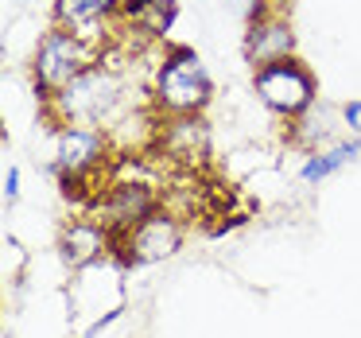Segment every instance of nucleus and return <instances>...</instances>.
I'll use <instances>...</instances> for the list:
<instances>
[{
  "instance_id": "f257e3e1",
  "label": "nucleus",
  "mask_w": 361,
  "mask_h": 338,
  "mask_svg": "<svg viewBox=\"0 0 361 338\" xmlns=\"http://www.w3.org/2000/svg\"><path fill=\"white\" fill-rule=\"evenodd\" d=\"M47 109L59 125H90V128H105V133H109L117 121H128V113H133V94H128V82L117 66L94 63L86 74H78L71 86L51 94Z\"/></svg>"
},
{
  "instance_id": "f03ea898",
  "label": "nucleus",
  "mask_w": 361,
  "mask_h": 338,
  "mask_svg": "<svg viewBox=\"0 0 361 338\" xmlns=\"http://www.w3.org/2000/svg\"><path fill=\"white\" fill-rule=\"evenodd\" d=\"M214 97V82L206 63L187 47H175L164 55L152 82V102L164 117H190V113H202Z\"/></svg>"
},
{
  "instance_id": "7ed1b4c3",
  "label": "nucleus",
  "mask_w": 361,
  "mask_h": 338,
  "mask_svg": "<svg viewBox=\"0 0 361 338\" xmlns=\"http://www.w3.org/2000/svg\"><path fill=\"white\" fill-rule=\"evenodd\" d=\"M102 47H94V43L78 40L74 32H66V28H51L47 35L39 40V47H35V86L43 90V97L59 94L63 86H71L78 74H86L94 63H102Z\"/></svg>"
},
{
  "instance_id": "20e7f679",
  "label": "nucleus",
  "mask_w": 361,
  "mask_h": 338,
  "mask_svg": "<svg viewBox=\"0 0 361 338\" xmlns=\"http://www.w3.org/2000/svg\"><path fill=\"white\" fill-rule=\"evenodd\" d=\"M252 90L257 97L276 113V117H303L307 109L314 105V74L299 63L295 55H283V59H272V63L257 66L252 71Z\"/></svg>"
},
{
  "instance_id": "39448f33",
  "label": "nucleus",
  "mask_w": 361,
  "mask_h": 338,
  "mask_svg": "<svg viewBox=\"0 0 361 338\" xmlns=\"http://www.w3.org/2000/svg\"><path fill=\"white\" fill-rule=\"evenodd\" d=\"M109 156V133L105 128H90V125H63L59 128V144H55V167L63 179L66 198L82 187V179H94L97 167Z\"/></svg>"
},
{
  "instance_id": "423d86ee",
  "label": "nucleus",
  "mask_w": 361,
  "mask_h": 338,
  "mask_svg": "<svg viewBox=\"0 0 361 338\" xmlns=\"http://www.w3.org/2000/svg\"><path fill=\"white\" fill-rule=\"evenodd\" d=\"M113 245H121V257H125L128 265H156V260L179 253L183 226L167 210H156V214H148L140 226L128 229V234L113 237Z\"/></svg>"
},
{
  "instance_id": "0eeeda50",
  "label": "nucleus",
  "mask_w": 361,
  "mask_h": 338,
  "mask_svg": "<svg viewBox=\"0 0 361 338\" xmlns=\"http://www.w3.org/2000/svg\"><path fill=\"white\" fill-rule=\"evenodd\" d=\"M121 0H55V28H66L78 40L102 47L109 24L117 20Z\"/></svg>"
},
{
  "instance_id": "6e6552de",
  "label": "nucleus",
  "mask_w": 361,
  "mask_h": 338,
  "mask_svg": "<svg viewBox=\"0 0 361 338\" xmlns=\"http://www.w3.org/2000/svg\"><path fill=\"white\" fill-rule=\"evenodd\" d=\"M295 51V35H291V24L283 16H276V12H264V16H257L249 24V32H245V59L252 63V71L264 63H272V59H283Z\"/></svg>"
},
{
  "instance_id": "1a4fd4ad",
  "label": "nucleus",
  "mask_w": 361,
  "mask_h": 338,
  "mask_svg": "<svg viewBox=\"0 0 361 338\" xmlns=\"http://www.w3.org/2000/svg\"><path fill=\"white\" fill-rule=\"evenodd\" d=\"M159 148L171 159H198L206 152V125L198 121V113L190 117H167L159 125Z\"/></svg>"
},
{
  "instance_id": "9d476101",
  "label": "nucleus",
  "mask_w": 361,
  "mask_h": 338,
  "mask_svg": "<svg viewBox=\"0 0 361 338\" xmlns=\"http://www.w3.org/2000/svg\"><path fill=\"white\" fill-rule=\"evenodd\" d=\"M105 245H113V237L97 218L94 222H74L63 234V257L71 268H86L90 260H97L105 253Z\"/></svg>"
},
{
  "instance_id": "9b49d317",
  "label": "nucleus",
  "mask_w": 361,
  "mask_h": 338,
  "mask_svg": "<svg viewBox=\"0 0 361 338\" xmlns=\"http://www.w3.org/2000/svg\"><path fill=\"white\" fill-rule=\"evenodd\" d=\"M357 156H361V136L342 140V144H330V148H314L311 156L303 159V167H299V179L303 183H322V179H330V175H338L342 167H350Z\"/></svg>"
},
{
  "instance_id": "f8f14e48",
  "label": "nucleus",
  "mask_w": 361,
  "mask_h": 338,
  "mask_svg": "<svg viewBox=\"0 0 361 338\" xmlns=\"http://www.w3.org/2000/svg\"><path fill=\"white\" fill-rule=\"evenodd\" d=\"M171 16H175L171 0H121V8H117V20H128L136 32H148V35L167 32Z\"/></svg>"
},
{
  "instance_id": "ddd939ff",
  "label": "nucleus",
  "mask_w": 361,
  "mask_h": 338,
  "mask_svg": "<svg viewBox=\"0 0 361 338\" xmlns=\"http://www.w3.org/2000/svg\"><path fill=\"white\" fill-rule=\"evenodd\" d=\"M226 8L237 12V16H245L252 24L257 16H264V0H226Z\"/></svg>"
},
{
  "instance_id": "4468645a",
  "label": "nucleus",
  "mask_w": 361,
  "mask_h": 338,
  "mask_svg": "<svg viewBox=\"0 0 361 338\" xmlns=\"http://www.w3.org/2000/svg\"><path fill=\"white\" fill-rule=\"evenodd\" d=\"M342 121H345V128H350L353 136H361V97H357V102H350V105L342 109Z\"/></svg>"
},
{
  "instance_id": "2eb2a0df",
  "label": "nucleus",
  "mask_w": 361,
  "mask_h": 338,
  "mask_svg": "<svg viewBox=\"0 0 361 338\" xmlns=\"http://www.w3.org/2000/svg\"><path fill=\"white\" fill-rule=\"evenodd\" d=\"M20 198V167H8L4 175V203H16Z\"/></svg>"
},
{
  "instance_id": "dca6fc26",
  "label": "nucleus",
  "mask_w": 361,
  "mask_h": 338,
  "mask_svg": "<svg viewBox=\"0 0 361 338\" xmlns=\"http://www.w3.org/2000/svg\"><path fill=\"white\" fill-rule=\"evenodd\" d=\"M117 319H121V307H113V311H105V315H102V319H97V322H94V327H90V330H86V334H82V338H97V334H102V330H105V327H113V322H117Z\"/></svg>"
}]
</instances>
